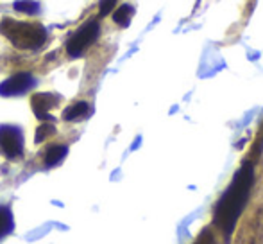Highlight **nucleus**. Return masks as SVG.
Segmentation results:
<instances>
[{
  "instance_id": "obj_13",
  "label": "nucleus",
  "mask_w": 263,
  "mask_h": 244,
  "mask_svg": "<svg viewBox=\"0 0 263 244\" xmlns=\"http://www.w3.org/2000/svg\"><path fill=\"white\" fill-rule=\"evenodd\" d=\"M117 2H118V0H101V4H99V16H101V18L107 16V14L115 9Z\"/></svg>"
},
{
  "instance_id": "obj_5",
  "label": "nucleus",
  "mask_w": 263,
  "mask_h": 244,
  "mask_svg": "<svg viewBox=\"0 0 263 244\" xmlns=\"http://www.w3.org/2000/svg\"><path fill=\"white\" fill-rule=\"evenodd\" d=\"M36 84V79L31 72H18L14 76L7 77L4 83H0V95L2 97H14L24 95Z\"/></svg>"
},
{
  "instance_id": "obj_9",
  "label": "nucleus",
  "mask_w": 263,
  "mask_h": 244,
  "mask_svg": "<svg viewBox=\"0 0 263 244\" xmlns=\"http://www.w3.org/2000/svg\"><path fill=\"white\" fill-rule=\"evenodd\" d=\"M133 16H135V7L131 4H122L113 13V22L117 25H120V27H127L131 24Z\"/></svg>"
},
{
  "instance_id": "obj_12",
  "label": "nucleus",
  "mask_w": 263,
  "mask_h": 244,
  "mask_svg": "<svg viewBox=\"0 0 263 244\" xmlns=\"http://www.w3.org/2000/svg\"><path fill=\"white\" fill-rule=\"evenodd\" d=\"M54 133H55V128L52 124H49V122L42 124L38 128V131H36V144H42L43 140H47L49 136H52Z\"/></svg>"
},
{
  "instance_id": "obj_14",
  "label": "nucleus",
  "mask_w": 263,
  "mask_h": 244,
  "mask_svg": "<svg viewBox=\"0 0 263 244\" xmlns=\"http://www.w3.org/2000/svg\"><path fill=\"white\" fill-rule=\"evenodd\" d=\"M194 244H215V239H213V234L210 230H204L201 235L197 237V241Z\"/></svg>"
},
{
  "instance_id": "obj_10",
  "label": "nucleus",
  "mask_w": 263,
  "mask_h": 244,
  "mask_svg": "<svg viewBox=\"0 0 263 244\" xmlns=\"http://www.w3.org/2000/svg\"><path fill=\"white\" fill-rule=\"evenodd\" d=\"M13 232V212L7 206H0V239Z\"/></svg>"
},
{
  "instance_id": "obj_7",
  "label": "nucleus",
  "mask_w": 263,
  "mask_h": 244,
  "mask_svg": "<svg viewBox=\"0 0 263 244\" xmlns=\"http://www.w3.org/2000/svg\"><path fill=\"white\" fill-rule=\"evenodd\" d=\"M90 115H91V106L88 104L86 101H79V102H76V104L65 108L61 117H63V120H66V122H77V120L88 119Z\"/></svg>"
},
{
  "instance_id": "obj_11",
  "label": "nucleus",
  "mask_w": 263,
  "mask_h": 244,
  "mask_svg": "<svg viewBox=\"0 0 263 244\" xmlns=\"http://www.w3.org/2000/svg\"><path fill=\"white\" fill-rule=\"evenodd\" d=\"M13 7L18 13L31 14V16H34V14H38L40 11H42V6H40V2H36V0H18V2L13 4Z\"/></svg>"
},
{
  "instance_id": "obj_8",
  "label": "nucleus",
  "mask_w": 263,
  "mask_h": 244,
  "mask_svg": "<svg viewBox=\"0 0 263 244\" xmlns=\"http://www.w3.org/2000/svg\"><path fill=\"white\" fill-rule=\"evenodd\" d=\"M66 153H68V147L63 146V144H52V146H49L45 151V156H43L45 167H55L58 164H61L65 160Z\"/></svg>"
},
{
  "instance_id": "obj_6",
  "label": "nucleus",
  "mask_w": 263,
  "mask_h": 244,
  "mask_svg": "<svg viewBox=\"0 0 263 244\" xmlns=\"http://www.w3.org/2000/svg\"><path fill=\"white\" fill-rule=\"evenodd\" d=\"M59 102H61V95L50 94V92L34 94L31 97V106H32V110H34V115L38 117L40 120H54V117L50 115V110L59 106Z\"/></svg>"
},
{
  "instance_id": "obj_1",
  "label": "nucleus",
  "mask_w": 263,
  "mask_h": 244,
  "mask_svg": "<svg viewBox=\"0 0 263 244\" xmlns=\"http://www.w3.org/2000/svg\"><path fill=\"white\" fill-rule=\"evenodd\" d=\"M254 165H256V162L249 160V158L242 162L240 169L233 176L231 183L222 192L213 208V224L222 232L226 241L231 239L236 223L249 203L251 192L254 187V178H256Z\"/></svg>"
},
{
  "instance_id": "obj_2",
  "label": "nucleus",
  "mask_w": 263,
  "mask_h": 244,
  "mask_svg": "<svg viewBox=\"0 0 263 244\" xmlns=\"http://www.w3.org/2000/svg\"><path fill=\"white\" fill-rule=\"evenodd\" d=\"M0 34L22 50L42 49L49 38L47 29L38 22H22L13 18H4L0 22Z\"/></svg>"
},
{
  "instance_id": "obj_4",
  "label": "nucleus",
  "mask_w": 263,
  "mask_h": 244,
  "mask_svg": "<svg viewBox=\"0 0 263 244\" xmlns=\"http://www.w3.org/2000/svg\"><path fill=\"white\" fill-rule=\"evenodd\" d=\"M0 153L7 160H20L24 156V133L18 126H0Z\"/></svg>"
},
{
  "instance_id": "obj_3",
  "label": "nucleus",
  "mask_w": 263,
  "mask_h": 244,
  "mask_svg": "<svg viewBox=\"0 0 263 244\" xmlns=\"http://www.w3.org/2000/svg\"><path fill=\"white\" fill-rule=\"evenodd\" d=\"M99 34H101V25L97 20H88L73 32L66 42V53L70 58H79L97 42Z\"/></svg>"
}]
</instances>
